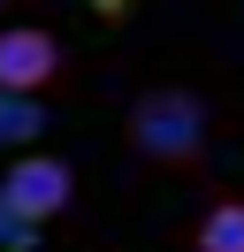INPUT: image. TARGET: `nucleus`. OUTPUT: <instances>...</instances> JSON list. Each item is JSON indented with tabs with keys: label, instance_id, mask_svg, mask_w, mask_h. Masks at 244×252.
I'll use <instances>...</instances> for the list:
<instances>
[{
	"label": "nucleus",
	"instance_id": "obj_1",
	"mask_svg": "<svg viewBox=\"0 0 244 252\" xmlns=\"http://www.w3.org/2000/svg\"><path fill=\"white\" fill-rule=\"evenodd\" d=\"M122 138L145 168H206L214 153V107L191 84H145L122 115Z\"/></svg>",
	"mask_w": 244,
	"mask_h": 252
},
{
	"label": "nucleus",
	"instance_id": "obj_2",
	"mask_svg": "<svg viewBox=\"0 0 244 252\" xmlns=\"http://www.w3.org/2000/svg\"><path fill=\"white\" fill-rule=\"evenodd\" d=\"M0 199H8L23 221L46 229V221H61L76 206V168L61 153H38V145H30V153H15L8 168H0Z\"/></svg>",
	"mask_w": 244,
	"mask_h": 252
},
{
	"label": "nucleus",
	"instance_id": "obj_3",
	"mask_svg": "<svg viewBox=\"0 0 244 252\" xmlns=\"http://www.w3.org/2000/svg\"><path fill=\"white\" fill-rule=\"evenodd\" d=\"M69 84V54H61V38L46 31V23H8L0 31V92L15 99H46Z\"/></svg>",
	"mask_w": 244,
	"mask_h": 252
},
{
	"label": "nucleus",
	"instance_id": "obj_4",
	"mask_svg": "<svg viewBox=\"0 0 244 252\" xmlns=\"http://www.w3.org/2000/svg\"><path fill=\"white\" fill-rule=\"evenodd\" d=\"M46 99H15V92H0V160H15V153H30V145L46 138Z\"/></svg>",
	"mask_w": 244,
	"mask_h": 252
},
{
	"label": "nucleus",
	"instance_id": "obj_5",
	"mask_svg": "<svg viewBox=\"0 0 244 252\" xmlns=\"http://www.w3.org/2000/svg\"><path fill=\"white\" fill-rule=\"evenodd\" d=\"M191 252H244V199H214L191 221Z\"/></svg>",
	"mask_w": 244,
	"mask_h": 252
},
{
	"label": "nucleus",
	"instance_id": "obj_6",
	"mask_svg": "<svg viewBox=\"0 0 244 252\" xmlns=\"http://www.w3.org/2000/svg\"><path fill=\"white\" fill-rule=\"evenodd\" d=\"M38 245H46V229H38V221H23L8 199H0V252H38Z\"/></svg>",
	"mask_w": 244,
	"mask_h": 252
},
{
	"label": "nucleus",
	"instance_id": "obj_7",
	"mask_svg": "<svg viewBox=\"0 0 244 252\" xmlns=\"http://www.w3.org/2000/svg\"><path fill=\"white\" fill-rule=\"evenodd\" d=\"M76 8H84L92 23H107V31H115V23H130L137 8H145V0H76Z\"/></svg>",
	"mask_w": 244,
	"mask_h": 252
},
{
	"label": "nucleus",
	"instance_id": "obj_8",
	"mask_svg": "<svg viewBox=\"0 0 244 252\" xmlns=\"http://www.w3.org/2000/svg\"><path fill=\"white\" fill-rule=\"evenodd\" d=\"M237 16H244V0H237Z\"/></svg>",
	"mask_w": 244,
	"mask_h": 252
},
{
	"label": "nucleus",
	"instance_id": "obj_9",
	"mask_svg": "<svg viewBox=\"0 0 244 252\" xmlns=\"http://www.w3.org/2000/svg\"><path fill=\"white\" fill-rule=\"evenodd\" d=\"M0 8H8V0H0Z\"/></svg>",
	"mask_w": 244,
	"mask_h": 252
}]
</instances>
